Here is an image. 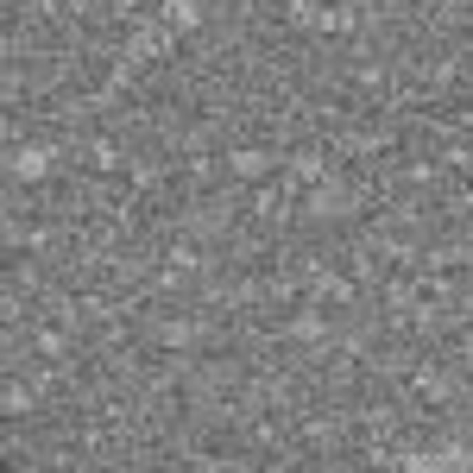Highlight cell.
<instances>
[{
    "mask_svg": "<svg viewBox=\"0 0 473 473\" xmlns=\"http://www.w3.org/2000/svg\"><path fill=\"white\" fill-rule=\"evenodd\" d=\"M13 170H26V177H38V170H45V152H26V158H13Z\"/></svg>",
    "mask_w": 473,
    "mask_h": 473,
    "instance_id": "obj_1",
    "label": "cell"
}]
</instances>
